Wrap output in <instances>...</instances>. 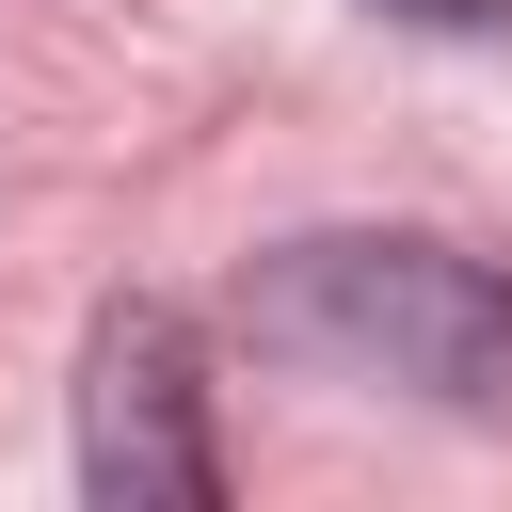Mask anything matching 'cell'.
I'll use <instances>...</instances> for the list:
<instances>
[{"label":"cell","mask_w":512,"mask_h":512,"mask_svg":"<svg viewBox=\"0 0 512 512\" xmlns=\"http://www.w3.org/2000/svg\"><path fill=\"white\" fill-rule=\"evenodd\" d=\"M224 320H240L272 368L384 384V400H432V416H464V432H512V272H480L464 240L304 224V240L240 256Z\"/></svg>","instance_id":"6da1fadb"},{"label":"cell","mask_w":512,"mask_h":512,"mask_svg":"<svg viewBox=\"0 0 512 512\" xmlns=\"http://www.w3.org/2000/svg\"><path fill=\"white\" fill-rule=\"evenodd\" d=\"M80 496L112 512H208L224 448H208V352L176 304H96L80 336Z\"/></svg>","instance_id":"7a4b0ae2"},{"label":"cell","mask_w":512,"mask_h":512,"mask_svg":"<svg viewBox=\"0 0 512 512\" xmlns=\"http://www.w3.org/2000/svg\"><path fill=\"white\" fill-rule=\"evenodd\" d=\"M384 16H416V32H512V0H384Z\"/></svg>","instance_id":"3957f363"}]
</instances>
